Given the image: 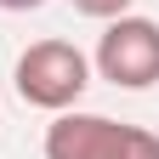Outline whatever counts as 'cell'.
<instances>
[{"mask_svg": "<svg viewBox=\"0 0 159 159\" xmlns=\"http://www.w3.org/2000/svg\"><path fill=\"white\" fill-rule=\"evenodd\" d=\"M46 159H159V136L142 125H119L108 114L63 108L46 125Z\"/></svg>", "mask_w": 159, "mask_h": 159, "instance_id": "1", "label": "cell"}, {"mask_svg": "<svg viewBox=\"0 0 159 159\" xmlns=\"http://www.w3.org/2000/svg\"><path fill=\"white\" fill-rule=\"evenodd\" d=\"M11 80H17V97H23L29 108L63 114V108H74L80 97H85L91 63H85L80 46H68V40H34V46L17 57Z\"/></svg>", "mask_w": 159, "mask_h": 159, "instance_id": "2", "label": "cell"}, {"mask_svg": "<svg viewBox=\"0 0 159 159\" xmlns=\"http://www.w3.org/2000/svg\"><path fill=\"white\" fill-rule=\"evenodd\" d=\"M97 74L119 91H148L159 85V23L153 17H108L97 40Z\"/></svg>", "mask_w": 159, "mask_h": 159, "instance_id": "3", "label": "cell"}, {"mask_svg": "<svg viewBox=\"0 0 159 159\" xmlns=\"http://www.w3.org/2000/svg\"><path fill=\"white\" fill-rule=\"evenodd\" d=\"M68 6L80 17H102V23H108V17H125L131 11V0H68Z\"/></svg>", "mask_w": 159, "mask_h": 159, "instance_id": "4", "label": "cell"}, {"mask_svg": "<svg viewBox=\"0 0 159 159\" xmlns=\"http://www.w3.org/2000/svg\"><path fill=\"white\" fill-rule=\"evenodd\" d=\"M46 0H0V11H40Z\"/></svg>", "mask_w": 159, "mask_h": 159, "instance_id": "5", "label": "cell"}]
</instances>
